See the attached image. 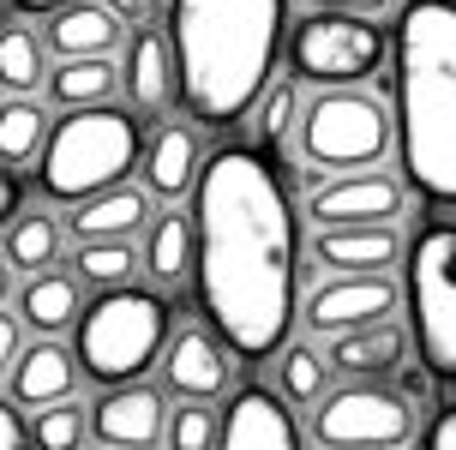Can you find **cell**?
Returning a JSON list of instances; mask_svg holds the SVG:
<instances>
[{
	"mask_svg": "<svg viewBox=\"0 0 456 450\" xmlns=\"http://www.w3.org/2000/svg\"><path fill=\"white\" fill-rule=\"evenodd\" d=\"M199 300L240 360L276 355L300 318V217L258 151H216L192 192Z\"/></svg>",
	"mask_w": 456,
	"mask_h": 450,
	"instance_id": "obj_1",
	"label": "cell"
},
{
	"mask_svg": "<svg viewBox=\"0 0 456 450\" xmlns=\"http://www.w3.org/2000/svg\"><path fill=\"white\" fill-rule=\"evenodd\" d=\"M181 109L223 133L265 96L282 43V0H168Z\"/></svg>",
	"mask_w": 456,
	"mask_h": 450,
	"instance_id": "obj_2",
	"label": "cell"
},
{
	"mask_svg": "<svg viewBox=\"0 0 456 450\" xmlns=\"http://www.w3.org/2000/svg\"><path fill=\"white\" fill-rule=\"evenodd\" d=\"M396 151L420 199L456 204V0H414L396 24Z\"/></svg>",
	"mask_w": 456,
	"mask_h": 450,
	"instance_id": "obj_3",
	"label": "cell"
},
{
	"mask_svg": "<svg viewBox=\"0 0 456 450\" xmlns=\"http://www.w3.org/2000/svg\"><path fill=\"white\" fill-rule=\"evenodd\" d=\"M144 157V114L91 102V109H61L48 127V144L37 157V199L48 204H78L126 180Z\"/></svg>",
	"mask_w": 456,
	"mask_h": 450,
	"instance_id": "obj_4",
	"label": "cell"
},
{
	"mask_svg": "<svg viewBox=\"0 0 456 450\" xmlns=\"http://www.w3.org/2000/svg\"><path fill=\"white\" fill-rule=\"evenodd\" d=\"M175 337V318L162 307V294L151 289H96V300H85V313L72 324V348L85 360V379L96 384H126L144 379L151 366H162V348Z\"/></svg>",
	"mask_w": 456,
	"mask_h": 450,
	"instance_id": "obj_5",
	"label": "cell"
},
{
	"mask_svg": "<svg viewBox=\"0 0 456 450\" xmlns=\"http://www.w3.org/2000/svg\"><path fill=\"white\" fill-rule=\"evenodd\" d=\"M390 144H396V120L361 85L319 90L295 120V162L313 168V175L372 168V162L390 157Z\"/></svg>",
	"mask_w": 456,
	"mask_h": 450,
	"instance_id": "obj_6",
	"label": "cell"
},
{
	"mask_svg": "<svg viewBox=\"0 0 456 450\" xmlns=\"http://www.w3.org/2000/svg\"><path fill=\"white\" fill-rule=\"evenodd\" d=\"M409 337L427 372L456 384V223H427L409 247Z\"/></svg>",
	"mask_w": 456,
	"mask_h": 450,
	"instance_id": "obj_7",
	"label": "cell"
},
{
	"mask_svg": "<svg viewBox=\"0 0 456 450\" xmlns=\"http://www.w3.org/2000/svg\"><path fill=\"white\" fill-rule=\"evenodd\" d=\"M385 19H361V12H330V6H306V19L289 30V72L313 90L337 85H366L385 72Z\"/></svg>",
	"mask_w": 456,
	"mask_h": 450,
	"instance_id": "obj_8",
	"label": "cell"
},
{
	"mask_svg": "<svg viewBox=\"0 0 456 450\" xmlns=\"http://www.w3.org/2000/svg\"><path fill=\"white\" fill-rule=\"evenodd\" d=\"M414 408L403 390H390L385 379H348L337 390H324V403H313V427L306 445H342V450H385L414 438Z\"/></svg>",
	"mask_w": 456,
	"mask_h": 450,
	"instance_id": "obj_9",
	"label": "cell"
},
{
	"mask_svg": "<svg viewBox=\"0 0 456 450\" xmlns=\"http://www.w3.org/2000/svg\"><path fill=\"white\" fill-rule=\"evenodd\" d=\"M396 300H403V294L390 282V270H324L319 282L300 294V324H306L313 337H337V331L390 318Z\"/></svg>",
	"mask_w": 456,
	"mask_h": 450,
	"instance_id": "obj_10",
	"label": "cell"
},
{
	"mask_svg": "<svg viewBox=\"0 0 456 450\" xmlns=\"http://www.w3.org/2000/svg\"><path fill=\"white\" fill-rule=\"evenodd\" d=\"M409 210V186L390 175L385 162L372 168H342V175H319L306 192V223L330 228V223H403Z\"/></svg>",
	"mask_w": 456,
	"mask_h": 450,
	"instance_id": "obj_11",
	"label": "cell"
},
{
	"mask_svg": "<svg viewBox=\"0 0 456 450\" xmlns=\"http://www.w3.org/2000/svg\"><path fill=\"white\" fill-rule=\"evenodd\" d=\"M168 432V403L157 384L126 379V384H102V397L91 403V438L109 450H144L162 445Z\"/></svg>",
	"mask_w": 456,
	"mask_h": 450,
	"instance_id": "obj_12",
	"label": "cell"
},
{
	"mask_svg": "<svg viewBox=\"0 0 456 450\" xmlns=\"http://www.w3.org/2000/svg\"><path fill=\"white\" fill-rule=\"evenodd\" d=\"M120 96H126V109H138L144 120L162 114L168 102H181L175 43H168V30H157L151 19L133 24V37L120 43Z\"/></svg>",
	"mask_w": 456,
	"mask_h": 450,
	"instance_id": "obj_13",
	"label": "cell"
},
{
	"mask_svg": "<svg viewBox=\"0 0 456 450\" xmlns=\"http://www.w3.org/2000/svg\"><path fill=\"white\" fill-rule=\"evenodd\" d=\"M234 348H228L216 331H199V324H181L168 348H162V390L175 403H216L228 390V372H234Z\"/></svg>",
	"mask_w": 456,
	"mask_h": 450,
	"instance_id": "obj_14",
	"label": "cell"
},
{
	"mask_svg": "<svg viewBox=\"0 0 456 450\" xmlns=\"http://www.w3.org/2000/svg\"><path fill=\"white\" fill-rule=\"evenodd\" d=\"M223 445H234V450H295V445H306V427H295V403L282 390L247 384L223 408Z\"/></svg>",
	"mask_w": 456,
	"mask_h": 450,
	"instance_id": "obj_15",
	"label": "cell"
},
{
	"mask_svg": "<svg viewBox=\"0 0 456 450\" xmlns=\"http://www.w3.org/2000/svg\"><path fill=\"white\" fill-rule=\"evenodd\" d=\"M138 175L157 199L181 204L186 192H199V175H205V138H199V120H168L144 138V157H138Z\"/></svg>",
	"mask_w": 456,
	"mask_h": 450,
	"instance_id": "obj_16",
	"label": "cell"
},
{
	"mask_svg": "<svg viewBox=\"0 0 456 450\" xmlns=\"http://www.w3.org/2000/svg\"><path fill=\"white\" fill-rule=\"evenodd\" d=\"M6 390H12L24 408L67 403V397L85 390V360H78V348H67L61 337H37V342L19 348L12 372H6Z\"/></svg>",
	"mask_w": 456,
	"mask_h": 450,
	"instance_id": "obj_17",
	"label": "cell"
},
{
	"mask_svg": "<svg viewBox=\"0 0 456 450\" xmlns=\"http://www.w3.org/2000/svg\"><path fill=\"white\" fill-rule=\"evenodd\" d=\"M151 186L144 180H114V186H102V192H91V199L67 204V228L72 241H138L144 228H151Z\"/></svg>",
	"mask_w": 456,
	"mask_h": 450,
	"instance_id": "obj_18",
	"label": "cell"
},
{
	"mask_svg": "<svg viewBox=\"0 0 456 450\" xmlns=\"http://www.w3.org/2000/svg\"><path fill=\"white\" fill-rule=\"evenodd\" d=\"M12 313L24 318L30 337H67L72 324H78V313H85V282L72 276V265L30 270L12 289Z\"/></svg>",
	"mask_w": 456,
	"mask_h": 450,
	"instance_id": "obj_19",
	"label": "cell"
},
{
	"mask_svg": "<svg viewBox=\"0 0 456 450\" xmlns=\"http://www.w3.org/2000/svg\"><path fill=\"white\" fill-rule=\"evenodd\" d=\"M306 258L319 270H390L403 258V234L396 223H330L313 228Z\"/></svg>",
	"mask_w": 456,
	"mask_h": 450,
	"instance_id": "obj_20",
	"label": "cell"
},
{
	"mask_svg": "<svg viewBox=\"0 0 456 450\" xmlns=\"http://www.w3.org/2000/svg\"><path fill=\"white\" fill-rule=\"evenodd\" d=\"M67 241H72V228H67V217H61V204H48V199L24 204L19 217L0 228V247H6V258L19 265V276L67 265Z\"/></svg>",
	"mask_w": 456,
	"mask_h": 450,
	"instance_id": "obj_21",
	"label": "cell"
},
{
	"mask_svg": "<svg viewBox=\"0 0 456 450\" xmlns=\"http://www.w3.org/2000/svg\"><path fill=\"white\" fill-rule=\"evenodd\" d=\"M43 37L54 54H114L126 43V19L109 0H67L61 12H48Z\"/></svg>",
	"mask_w": 456,
	"mask_h": 450,
	"instance_id": "obj_22",
	"label": "cell"
},
{
	"mask_svg": "<svg viewBox=\"0 0 456 450\" xmlns=\"http://www.w3.org/2000/svg\"><path fill=\"white\" fill-rule=\"evenodd\" d=\"M138 247H144V270H151V282L157 289H181L192 265H199V223L186 217L181 204H168L151 217V228L138 234Z\"/></svg>",
	"mask_w": 456,
	"mask_h": 450,
	"instance_id": "obj_23",
	"label": "cell"
},
{
	"mask_svg": "<svg viewBox=\"0 0 456 450\" xmlns=\"http://www.w3.org/2000/svg\"><path fill=\"white\" fill-rule=\"evenodd\" d=\"M324 360L337 366L342 379H390V372L403 366V331H396L390 318L337 331V337H324Z\"/></svg>",
	"mask_w": 456,
	"mask_h": 450,
	"instance_id": "obj_24",
	"label": "cell"
},
{
	"mask_svg": "<svg viewBox=\"0 0 456 450\" xmlns=\"http://www.w3.org/2000/svg\"><path fill=\"white\" fill-rule=\"evenodd\" d=\"M43 96L54 109H91L120 96V61L114 54H54Z\"/></svg>",
	"mask_w": 456,
	"mask_h": 450,
	"instance_id": "obj_25",
	"label": "cell"
},
{
	"mask_svg": "<svg viewBox=\"0 0 456 450\" xmlns=\"http://www.w3.org/2000/svg\"><path fill=\"white\" fill-rule=\"evenodd\" d=\"M48 54H54L48 37H37L19 19H0V90L6 96H43L48 67H54Z\"/></svg>",
	"mask_w": 456,
	"mask_h": 450,
	"instance_id": "obj_26",
	"label": "cell"
},
{
	"mask_svg": "<svg viewBox=\"0 0 456 450\" xmlns=\"http://www.w3.org/2000/svg\"><path fill=\"white\" fill-rule=\"evenodd\" d=\"M54 102L48 96H6L0 90V162L12 168H37L48 144V127H54Z\"/></svg>",
	"mask_w": 456,
	"mask_h": 450,
	"instance_id": "obj_27",
	"label": "cell"
},
{
	"mask_svg": "<svg viewBox=\"0 0 456 450\" xmlns=\"http://www.w3.org/2000/svg\"><path fill=\"white\" fill-rule=\"evenodd\" d=\"M67 265L85 289H120L144 270V247L138 241H72Z\"/></svg>",
	"mask_w": 456,
	"mask_h": 450,
	"instance_id": "obj_28",
	"label": "cell"
},
{
	"mask_svg": "<svg viewBox=\"0 0 456 450\" xmlns=\"http://www.w3.org/2000/svg\"><path fill=\"white\" fill-rule=\"evenodd\" d=\"M330 379H337V366L324 360V348H313V342H282V348H276V390L295 408L324 403Z\"/></svg>",
	"mask_w": 456,
	"mask_h": 450,
	"instance_id": "obj_29",
	"label": "cell"
},
{
	"mask_svg": "<svg viewBox=\"0 0 456 450\" xmlns=\"http://www.w3.org/2000/svg\"><path fill=\"white\" fill-rule=\"evenodd\" d=\"M91 438V408L67 397V403H48V408H30V445H48V450H78Z\"/></svg>",
	"mask_w": 456,
	"mask_h": 450,
	"instance_id": "obj_30",
	"label": "cell"
},
{
	"mask_svg": "<svg viewBox=\"0 0 456 450\" xmlns=\"http://www.w3.org/2000/svg\"><path fill=\"white\" fill-rule=\"evenodd\" d=\"M162 445H175V450H205V445H223V414L210 403H186L181 408H168V432H162Z\"/></svg>",
	"mask_w": 456,
	"mask_h": 450,
	"instance_id": "obj_31",
	"label": "cell"
},
{
	"mask_svg": "<svg viewBox=\"0 0 456 450\" xmlns=\"http://www.w3.org/2000/svg\"><path fill=\"white\" fill-rule=\"evenodd\" d=\"M295 72L289 78H276V85H265V96H258V133L265 138H282L289 127H295Z\"/></svg>",
	"mask_w": 456,
	"mask_h": 450,
	"instance_id": "obj_32",
	"label": "cell"
},
{
	"mask_svg": "<svg viewBox=\"0 0 456 450\" xmlns=\"http://www.w3.org/2000/svg\"><path fill=\"white\" fill-rule=\"evenodd\" d=\"M19 445H30V408L6 390L0 397V450H19Z\"/></svg>",
	"mask_w": 456,
	"mask_h": 450,
	"instance_id": "obj_33",
	"label": "cell"
},
{
	"mask_svg": "<svg viewBox=\"0 0 456 450\" xmlns=\"http://www.w3.org/2000/svg\"><path fill=\"white\" fill-rule=\"evenodd\" d=\"M24 318L12 313V307H0V384H6V372H12V360H19V348H24Z\"/></svg>",
	"mask_w": 456,
	"mask_h": 450,
	"instance_id": "obj_34",
	"label": "cell"
},
{
	"mask_svg": "<svg viewBox=\"0 0 456 450\" xmlns=\"http://www.w3.org/2000/svg\"><path fill=\"white\" fill-rule=\"evenodd\" d=\"M24 204H30V199H24V180H19V168H12V162H0V228L12 223V217H19Z\"/></svg>",
	"mask_w": 456,
	"mask_h": 450,
	"instance_id": "obj_35",
	"label": "cell"
},
{
	"mask_svg": "<svg viewBox=\"0 0 456 450\" xmlns=\"http://www.w3.org/2000/svg\"><path fill=\"white\" fill-rule=\"evenodd\" d=\"M300 6H330V12H361V19H385L403 0H300Z\"/></svg>",
	"mask_w": 456,
	"mask_h": 450,
	"instance_id": "obj_36",
	"label": "cell"
},
{
	"mask_svg": "<svg viewBox=\"0 0 456 450\" xmlns=\"http://www.w3.org/2000/svg\"><path fill=\"white\" fill-rule=\"evenodd\" d=\"M427 445H433V450H456V403L438 408V421L427 427Z\"/></svg>",
	"mask_w": 456,
	"mask_h": 450,
	"instance_id": "obj_37",
	"label": "cell"
},
{
	"mask_svg": "<svg viewBox=\"0 0 456 450\" xmlns=\"http://www.w3.org/2000/svg\"><path fill=\"white\" fill-rule=\"evenodd\" d=\"M109 6H114V12H120L126 24H144L151 12H157V0H109Z\"/></svg>",
	"mask_w": 456,
	"mask_h": 450,
	"instance_id": "obj_38",
	"label": "cell"
},
{
	"mask_svg": "<svg viewBox=\"0 0 456 450\" xmlns=\"http://www.w3.org/2000/svg\"><path fill=\"white\" fill-rule=\"evenodd\" d=\"M12 289H19V265H12L6 247H0V307H12Z\"/></svg>",
	"mask_w": 456,
	"mask_h": 450,
	"instance_id": "obj_39",
	"label": "cell"
},
{
	"mask_svg": "<svg viewBox=\"0 0 456 450\" xmlns=\"http://www.w3.org/2000/svg\"><path fill=\"white\" fill-rule=\"evenodd\" d=\"M61 6H67V0H12V12H24V19H30V12L48 19V12H61Z\"/></svg>",
	"mask_w": 456,
	"mask_h": 450,
	"instance_id": "obj_40",
	"label": "cell"
},
{
	"mask_svg": "<svg viewBox=\"0 0 456 450\" xmlns=\"http://www.w3.org/2000/svg\"><path fill=\"white\" fill-rule=\"evenodd\" d=\"M157 6H168V0H157Z\"/></svg>",
	"mask_w": 456,
	"mask_h": 450,
	"instance_id": "obj_41",
	"label": "cell"
}]
</instances>
